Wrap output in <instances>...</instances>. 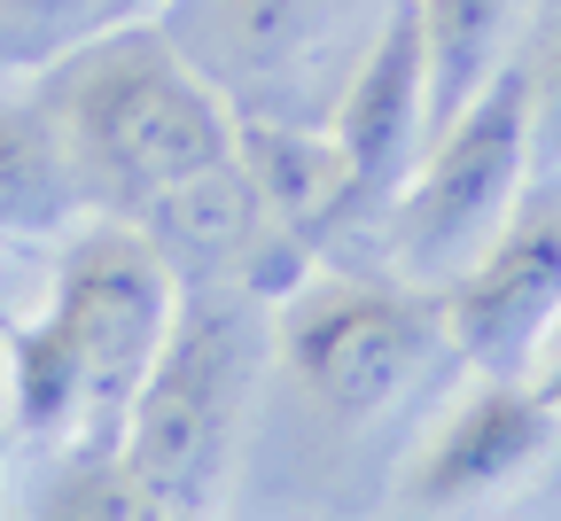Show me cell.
I'll use <instances>...</instances> for the list:
<instances>
[{
    "instance_id": "1",
    "label": "cell",
    "mask_w": 561,
    "mask_h": 521,
    "mask_svg": "<svg viewBox=\"0 0 561 521\" xmlns=\"http://www.w3.org/2000/svg\"><path fill=\"white\" fill-rule=\"evenodd\" d=\"M180 312V273L133 218H94L55 257V296L32 327H0L9 343L16 428L55 443L62 460H110L125 413Z\"/></svg>"
},
{
    "instance_id": "2",
    "label": "cell",
    "mask_w": 561,
    "mask_h": 521,
    "mask_svg": "<svg viewBox=\"0 0 561 521\" xmlns=\"http://www.w3.org/2000/svg\"><path fill=\"white\" fill-rule=\"evenodd\" d=\"M39 109L79 172V195L133 227L234 164V109L149 24H110L70 47Z\"/></svg>"
},
{
    "instance_id": "3",
    "label": "cell",
    "mask_w": 561,
    "mask_h": 521,
    "mask_svg": "<svg viewBox=\"0 0 561 521\" xmlns=\"http://www.w3.org/2000/svg\"><path fill=\"white\" fill-rule=\"evenodd\" d=\"M257 382V312L250 288H180L172 335L140 382L117 460L172 521H195L227 483L242 405Z\"/></svg>"
},
{
    "instance_id": "4",
    "label": "cell",
    "mask_w": 561,
    "mask_h": 521,
    "mask_svg": "<svg viewBox=\"0 0 561 521\" xmlns=\"http://www.w3.org/2000/svg\"><path fill=\"white\" fill-rule=\"evenodd\" d=\"M530 157H538V140H530V79H523V62H507L500 79L430 140V157L413 164L405 195L390 202L382 242H390L398 280H413V288L460 280L515 218Z\"/></svg>"
},
{
    "instance_id": "5",
    "label": "cell",
    "mask_w": 561,
    "mask_h": 521,
    "mask_svg": "<svg viewBox=\"0 0 561 521\" xmlns=\"http://www.w3.org/2000/svg\"><path fill=\"white\" fill-rule=\"evenodd\" d=\"M273 343L328 413L367 420L430 366V350L445 343V320L430 304V288H413V280L312 273L289 288Z\"/></svg>"
},
{
    "instance_id": "6",
    "label": "cell",
    "mask_w": 561,
    "mask_h": 521,
    "mask_svg": "<svg viewBox=\"0 0 561 521\" xmlns=\"http://www.w3.org/2000/svg\"><path fill=\"white\" fill-rule=\"evenodd\" d=\"M437 320L483 382H530L538 350L561 327V187L515 202L500 242L460 280H445Z\"/></svg>"
},
{
    "instance_id": "7",
    "label": "cell",
    "mask_w": 561,
    "mask_h": 521,
    "mask_svg": "<svg viewBox=\"0 0 561 521\" xmlns=\"http://www.w3.org/2000/svg\"><path fill=\"white\" fill-rule=\"evenodd\" d=\"M328 140L343 157V227H382L413 164L430 157V62H421L413 0H398L375 47L359 55V70H351V86L328 117Z\"/></svg>"
},
{
    "instance_id": "8",
    "label": "cell",
    "mask_w": 561,
    "mask_h": 521,
    "mask_svg": "<svg viewBox=\"0 0 561 521\" xmlns=\"http://www.w3.org/2000/svg\"><path fill=\"white\" fill-rule=\"evenodd\" d=\"M553 413L538 405L530 382H476L453 420L430 436V452L413 460V498L421 506H453V498H476L491 483H507L538 460Z\"/></svg>"
},
{
    "instance_id": "9",
    "label": "cell",
    "mask_w": 561,
    "mask_h": 521,
    "mask_svg": "<svg viewBox=\"0 0 561 521\" xmlns=\"http://www.w3.org/2000/svg\"><path fill=\"white\" fill-rule=\"evenodd\" d=\"M234 157H242V180H250L257 210H265L297 250L343 227V157H335L328 132L265 125V117L242 125V117H234Z\"/></svg>"
},
{
    "instance_id": "10",
    "label": "cell",
    "mask_w": 561,
    "mask_h": 521,
    "mask_svg": "<svg viewBox=\"0 0 561 521\" xmlns=\"http://www.w3.org/2000/svg\"><path fill=\"white\" fill-rule=\"evenodd\" d=\"M421 16V62H430V140L507 70V24L515 0H413Z\"/></svg>"
},
{
    "instance_id": "11",
    "label": "cell",
    "mask_w": 561,
    "mask_h": 521,
    "mask_svg": "<svg viewBox=\"0 0 561 521\" xmlns=\"http://www.w3.org/2000/svg\"><path fill=\"white\" fill-rule=\"evenodd\" d=\"M79 202V172H70L47 109H0V234H55Z\"/></svg>"
},
{
    "instance_id": "12",
    "label": "cell",
    "mask_w": 561,
    "mask_h": 521,
    "mask_svg": "<svg viewBox=\"0 0 561 521\" xmlns=\"http://www.w3.org/2000/svg\"><path fill=\"white\" fill-rule=\"evenodd\" d=\"M94 32H110L102 0H0V62H62Z\"/></svg>"
},
{
    "instance_id": "13",
    "label": "cell",
    "mask_w": 561,
    "mask_h": 521,
    "mask_svg": "<svg viewBox=\"0 0 561 521\" xmlns=\"http://www.w3.org/2000/svg\"><path fill=\"white\" fill-rule=\"evenodd\" d=\"M39 521H172V513L140 490V483L125 475V460L110 452V460H70Z\"/></svg>"
},
{
    "instance_id": "14",
    "label": "cell",
    "mask_w": 561,
    "mask_h": 521,
    "mask_svg": "<svg viewBox=\"0 0 561 521\" xmlns=\"http://www.w3.org/2000/svg\"><path fill=\"white\" fill-rule=\"evenodd\" d=\"M328 16V0H219V24L242 55L273 62V55H289L312 39V24Z\"/></svg>"
},
{
    "instance_id": "15",
    "label": "cell",
    "mask_w": 561,
    "mask_h": 521,
    "mask_svg": "<svg viewBox=\"0 0 561 521\" xmlns=\"http://www.w3.org/2000/svg\"><path fill=\"white\" fill-rule=\"evenodd\" d=\"M523 79H530V140L561 148V0H553V16L538 24V55L523 62Z\"/></svg>"
},
{
    "instance_id": "16",
    "label": "cell",
    "mask_w": 561,
    "mask_h": 521,
    "mask_svg": "<svg viewBox=\"0 0 561 521\" xmlns=\"http://www.w3.org/2000/svg\"><path fill=\"white\" fill-rule=\"evenodd\" d=\"M530 390H538V405L546 413H561V327H553V343L538 350V366H530Z\"/></svg>"
},
{
    "instance_id": "17",
    "label": "cell",
    "mask_w": 561,
    "mask_h": 521,
    "mask_svg": "<svg viewBox=\"0 0 561 521\" xmlns=\"http://www.w3.org/2000/svg\"><path fill=\"white\" fill-rule=\"evenodd\" d=\"M102 9H110V24H133L140 9H149V0H102Z\"/></svg>"
},
{
    "instance_id": "18",
    "label": "cell",
    "mask_w": 561,
    "mask_h": 521,
    "mask_svg": "<svg viewBox=\"0 0 561 521\" xmlns=\"http://www.w3.org/2000/svg\"><path fill=\"white\" fill-rule=\"evenodd\" d=\"M0 327H9V320H0Z\"/></svg>"
}]
</instances>
